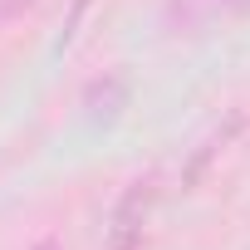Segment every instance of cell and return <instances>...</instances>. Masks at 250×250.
Listing matches in <instances>:
<instances>
[{
  "label": "cell",
  "mask_w": 250,
  "mask_h": 250,
  "mask_svg": "<svg viewBox=\"0 0 250 250\" xmlns=\"http://www.w3.org/2000/svg\"><path fill=\"white\" fill-rule=\"evenodd\" d=\"M147 206H152V177L147 182H133L123 191L118 211H113V230H108V250H143V221H147Z\"/></svg>",
  "instance_id": "cell-1"
},
{
  "label": "cell",
  "mask_w": 250,
  "mask_h": 250,
  "mask_svg": "<svg viewBox=\"0 0 250 250\" xmlns=\"http://www.w3.org/2000/svg\"><path fill=\"white\" fill-rule=\"evenodd\" d=\"M128 98H133L128 74H103V79H93V83H88L83 108H88V118H93V123H118V113L128 108Z\"/></svg>",
  "instance_id": "cell-2"
},
{
  "label": "cell",
  "mask_w": 250,
  "mask_h": 250,
  "mask_svg": "<svg viewBox=\"0 0 250 250\" xmlns=\"http://www.w3.org/2000/svg\"><path fill=\"white\" fill-rule=\"evenodd\" d=\"M35 5V0H0V15H5V20H15V15H25Z\"/></svg>",
  "instance_id": "cell-3"
},
{
  "label": "cell",
  "mask_w": 250,
  "mask_h": 250,
  "mask_svg": "<svg viewBox=\"0 0 250 250\" xmlns=\"http://www.w3.org/2000/svg\"><path fill=\"white\" fill-rule=\"evenodd\" d=\"M35 250H59V240H54V235H44V240H40Z\"/></svg>",
  "instance_id": "cell-4"
},
{
  "label": "cell",
  "mask_w": 250,
  "mask_h": 250,
  "mask_svg": "<svg viewBox=\"0 0 250 250\" xmlns=\"http://www.w3.org/2000/svg\"><path fill=\"white\" fill-rule=\"evenodd\" d=\"M230 5H235V10H250V0H230Z\"/></svg>",
  "instance_id": "cell-5"
}]
</instances>
